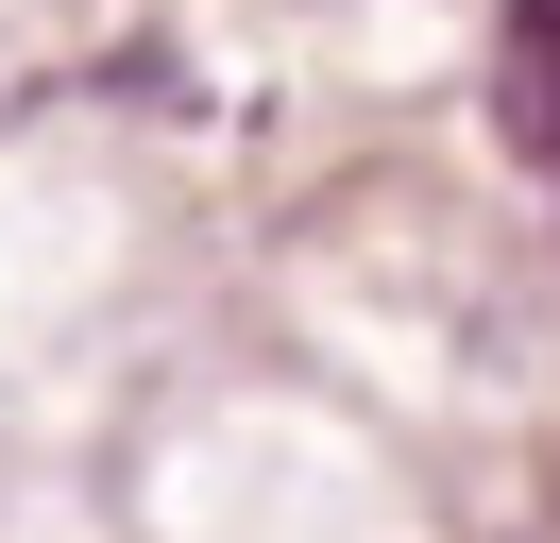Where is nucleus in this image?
Wrapping results in <instances>:
<instances>
[{
	"instance_id": "2",
	"label": "nucleus",
	"mask_w": 560,
	"mask_h": 543,
	"mask_svg": "<svg viewBox=\"0 0 560 543\" xmlns=\"http://www.w3.org/2000/svg\"><path fill=\"white\" fill-rule=\"evenodd\" d=\"M526 18H560V0H526Z\"/></svg>"
},
{
	"instance_id": "1",
	"label": "nucleus",
	"mask_w": 560,
	"mask_h": 543,
	"mask_svg": "<svg viewBox=\"0 0 560 543\" xmlns=\"http://www.w3.org/2000/svg\"><path fill=\"white\" fill-rule=\"evenodd\" d=\"M526 85H544V136H560V18H526Z\"/></svg>"
}]
</instances>
